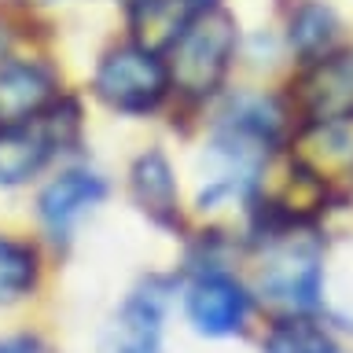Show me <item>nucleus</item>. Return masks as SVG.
<instances>
[{
    "label": "nucleus",
    "mask_w": 353,
    "mask_h": 353,
    "mask_svg": "<svg viewBox=\"0 0 353 353\" xmlns=\"http://www.w3.org/2000/svg\"><path fill=\"white\" fill-rule=\"evenodd\" d=\"M52 99V77L37 63H8L0 66V118L22 121L41 114Z\"/></svg>",
    "instance_id": "1a4fd4ad"
},
{
    "label": "nucleus",
    "mask_w": 353,
    "mask_h": 353,
    "mask_svg": "<svg viewBox=\"0 0 353 353\" xmlns=\"http://www.w3.org/2000/svg\"><path fill=\"white\" fill-rule=\"evenodd\" d=\"M298 107L309 114V121L346 118L353 114V55L335 52L320 55L298 81Z\"/></svg>",
    "instance_id": "20e7f679"
},
{
    "label": "nucleus",
    "mask_w": 353,
    "mask_h": 353,
    "mask_svg": "<svg viewBox=\"0 0 353 353\" xmlns=\"http://www.w3.org/2000/svg\"><path fill=\"white\" fill-rule=\"evenodd\" d=\"M316 254L313 250H298L287 247L280 254H272L269 265L261 269V287L269 291V298L291 305V309H305L316 302Z\"/></svg>",
    "instance_id": "6e6552de"
},
{
    "label": "nucleus",
    "mask_w": 353,
    "mask_h": 353,
    "mask_svg": "<svg viewBox=\"0 0 353 353\" xmlns=\"http://www.w3.org/2000/svg\"><path fill=\"white\" fill-rule=\"evenodd\" d=\"M188 8H199V11H206V8H214V0H184Z\"/></svg>",
    "instance_id": "2eb2a0df"
},
{
    "label": "nucleus",
    "mask_w": 353,
    "mask_h": 353,
    "mask_svg": "<svg viewBox=\"0 0 353 353\" xmlns=\"http://www.w3.org/2000/svg\"><path fill=\"white\" fill-rule=\"evenodd\" d=\"M335 37H339V15L327 4L305 0V4L291 15V44H294L298 55H305V59L331 55Z\"/></svg>",
    "instance_id": "f8f14e48"
},
{
    "label": "nucleus",
    "mask_w": 353,
    "mask_h": 353,
    "mask_svg": "<svg viewBox=\"0 0 353 353\" xmlns=\"http://www.w3.org/2000/svg\"><path fill=\"white\" fill-rule=\"evenodd\" d=\"M188 11L192 8L184 0H132V37L148 52L173 48V41L192 19Z\"/></svg>",
    "instance_id": "9b49d317"
},
{
    "label": "nucleus",
    "mask_w": 353,
    "mask_h": 353,
    "mask_svg": "<svg viewBox=\"0 0 353 353\" xmlns=\"http://www.w3.org/2000/svg\"><path fill=\"white\" fill-rule=\"evenodd\" d=\"M103 195H107V184L99 181L96 173H81V170L63 173V176H55V181L41 192V203H37V206H41V221L48 225L52 236L59 239V236H66V232H70Z\"/></svg>",
    "instance_id": "423d86ee"
},
{
    "label": "nucleus",
    "mask_w": 353,
    "mask_h": 353,
    "mask_svg": "<svg viewBox=\"0 0 353 353\" xmlns=\"http://www.w3.org/2000/svg\"><path fill=\"white\" fill-rule=\"evenodd\" d=\"M188 316L203 335H232L247 320V294L232 276H203L188 291Z\"/></svg>",
    "instance_id": "39448f33"
},
{
    "label": "nucleus",
    "mask_w": 353,
    "mask_h": 353,
    "mask_svg": "<svg viewBox=\"0 0 353 353\" xmlns=\"http://www.w3.org/2000/svg\"><path fill=\"white\" fill-rule=\"evenodd\" d=\"M294 165L316 184L353 176V114L309 121L294 140Z\"/></svg>",
    "instance_id": "7ed1b4c3"
},
{
    "label": "nucleus",
    "mask_w": 353,
    "mask_h": 353,
    "mask_svg": "<svg viewBox=\"0 0 353 353\" xmlns=\"http://www.w3.org/2000/svg\"><path fill=\"white\" fill-rule=\"evenodd\" d=\"M37 283V254L26 243L0 236V302H15Z\"/></svg>",
    "instance_id": "ddd939ff"
},
{
    "label": "nucleus",
    "mask_w": 353,
    "mask_h": 353,
    "mask_svg": "<svg viewBox=\"0 0 353 353\" xmlns=\"http://www.w3.org/2000/svg\"><path fill=\"white\" fill-rule=\"evenodd\" d=\"M165 88H170V74H165L162 59L140 44H121V48L107 52L103 63L96 66V96L125 114H143V110L159 107Z\"/></svg>",
    "instance_id": "f03ea898"
},
{
    "label": "nucleus",
    "mask_w": 353,
    "mask_h": 353,
    "mask_svg": "<svg viewBox=\"0 0 353 353\" xmlns=\"http://www.w3.org/2000/svg\"><path fill=\"white\" fill-rule=\"evenodd\" d=\"M55 143H63L55 137V125H11L0 129V184H22L48 162V154Z\"/></svg>",
    "instance_id": "0eeeda50"
},
{
    "label": "nucleus",
    "mask_w": 353,
    "mask_h": 353,
    "mask_svg": "<svg viewBox=\"0 0 353 353\" xmlns=\"http://www.w3.org/2000/svg\"><path fill=\"white\" fill-rule=\"evenodd\" d=\"M269 353H339V346L313 324H283L272 331Z\"/></svg>",
    "instance_id": "4468645a"
},
{
    "label": "nucleus",
    "mask_w": 353,
    "mask_h": 353,
    "mask_svg": "<svg viewBox=\"0 0 353 353\" xmlns=\"http://www.w3.org/2000/svg\"><path fill=\"white\" fill-rule=\"evenodd\" d=\"M132 353H154V350H132Z\"/></svg>",
    "instance_id": "dca6fc26"
},
{
    "label": "nucleus",
    "mask_w": 353,
    "mask_h": 353,
    "mask_svg": "<svg viewBox=\"0 0 353 353\" xmlns=\"http://www.w3.org/2000/svg\"><path fill=\"white\" fill-rule=\"evenodd\" d=\"M232 52H236V22L225 11L206 8L188 19L184 33L173 41L165 74L184 96H206L221 85Z\"/></svg>",
    "instance_id": "f257e3e1"
},
{
    "label": "nucleus",
    "mask_w": 353,
    "mask_h": 353,
    "mask_svg": "<svg viewBox=\"0 0 353 353\" xmlns=\"http://www.w3.org/2000/svg\"><path fill=\"white\" fill-rule=\"evenodd\" d=\"M132 195H137L143 214L162 221V225L176 217V181L170 162L159 151L140 154L137 165H132Z\"/></svg>",
    "instance_id": "9d476101"
}]
</instances>
